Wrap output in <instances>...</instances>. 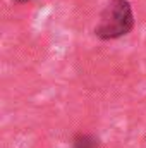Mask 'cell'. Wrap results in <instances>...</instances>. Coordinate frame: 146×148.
Returning a JSON list of instances; mask_svg holds the SVG:
<instances>
[{
	"label": "cell",
	"mask_w": 146,
	"mask_h": 148,
	"mask_svg": "<svg viewBox=\"0 0 146 148\" xmlns=\"http://www.w3.org/2000/svg\"><path fill=\"white\" fill-rule=\"evenodd\" d=\"M134 26V14L129 0H110L100 14L95 35L102 40H115L127 35Z\"/></svg>",
	"instance_id": "obj_1"
},
{
	"label": "cell",
	"mask_w": 146,
	"mask_h": 148,
	"mask_svg": "<svg viewBox=\"0 0 146 148\" xmlns=\"http://www.w3.org/2000/svg\"><path fill=\"white\" fill-rule=\"evenodd\" d=\"M74 148H98L96 138H93L91 134H83L79 133L74 138Z\"/></svg>",
	"instance_id": "obj_2"
},
{
	"label": "cell",
	"mask_w": 146,
	"mask_h": 148,
	"mask_svg": "<svg viewBox=\"0 0 146 148\" xmlns=\"http://www.w3.org/2000/svg\"><path fill=\"white\" fill-rule=\"evenodd\" d=\"M21 2H26V0H21Z\"/></svg>",
	"instance_id": "obj_3"
}]
</instances>
